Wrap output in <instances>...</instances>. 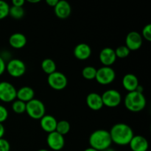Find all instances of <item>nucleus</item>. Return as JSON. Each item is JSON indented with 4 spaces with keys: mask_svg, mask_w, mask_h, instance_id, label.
Returning a JSON list of instances; mask_svg holds the SVG:
<instances>
[{
    "mask_svg": "<svg viewBox=\"0 0 151 151\" xmlns=\"http://www.w3.org/2000/svg\"><path fill=\"white\" fill-rule=\"evenodd\" d=\"M97 75V69L92 66H87L82 70V75L85 79L91 81L95 79Z\"/></svg>",
    "mask_w": 151,
    "mask_h": 151,
    "instance_id": "nucleus-23",
    "label": "nucleus"
},
{
    "mask_svg": "<svg viewBox=\"0 0 151 151\" xmlns=\"http://www.w3.org/2000/svg\"><path fill=\"white\" fill-rule=\"evenodd\" d=\"M17 90L14 86L7 81L0 82V100L4 103L13 102L16 99Z\"/></svg>",
    "mask_w": 151,
    "mask_h": 151,
    "instance_id": "nucleus-8",
    "label": "nucleus"
},
{
    "mask_svg": "<svg viewBox=\"0 0 151 151\" xmlns=\"http://www.w3.org/2000/svg\"><path fill=\"white\" fill-rule=\"evenodd\" d=\"M122 86L128 92L134 91L137 90V87L139 86V80L135 75L131 73L126 74L124 75L122 81Z\"/></svg>",
    "mask_w": 151,
    "mask_h": 151,
    "instance_id": "nucleus-17",
    "label": "nucleus"
},
{
    "mask_svg": "<svg viewBox=\"0 0 151 151\" xmlns=\"http://www.w3.org/2000/svg\"><path fill=\"white\" fill-rule=\"evenodd\" d=\"M116 78V72L111 66H102L97 69V75L95 80L101 85H109Z\"/></svg>",
    "mask_w": 151,
    "mask_h": 151,
    "instance_id": "nucleus-5",
    "label": "nucleus"
},
{
    "mask_svg": "<svg viewBox=\"0 0 151 151\" xmlns=\"http://www.w3.org/2000/svg\"><path fill=\"white\" fill-rule=\"evenodd\" d=\"M128 145L132 151H147L149 148L148 141L142 135H134Z\"/></svg>",
    "mask_w": 151,
    "mask_h": 151,
    "instance_id": "nucleus-14",
    "label": "nucleus"
},
{
    "mask_svg": "<svg viewBox=\"0 0 151 151\" xmlns=\"http://www.w3.org/2000/svg\"><path fill=\"white\" fill-rule=\"evenodd\" d=\"M114 51L116 56V58H127L129 55L130 52H131L129 49L125 45L119 46L118 47H116V49Z\"/></svg>",
    "mask_w": 151,
    "mask_h": 151,
    "instance_id": "nucleus-26",
    "label": "nucleus"
},
{
    "mask_svg": "<svg viewBox=\"0 0 151 151\" xmlns=\"http://www.w3.org/2000/svg\"><path fill=\"white\" fill-rule=\"evenodd\" d=\"M58 121L55 117L52 115L45 114L40 119V125L42 130L45 132L50 133L55 131Z\"/></svg>",
    "mask_w": 151,
    "mask_h": 151,
    "instance_id": "nucleus-16",
    "label": "nucleus"
},
{
    "mask_svg": "<svg viewBox=\"0 0 151 151\" xmlns=\"http://www.w3.org/2000/svg\"><path fill=\"white\" fill-rule=\"evenodd\" d=\"M103 151H116V150H115L114 148H112V147H108V148H106V149H105V150H103Z\"/></svg>",
    "mask_w": 151,
    "mask_h": 151,
    "instance_id": "nucleus-37",
    "label": "nucleus"
},
{
    "mask_svg": "<svg viewBox=\"0 0 151 151\" xmlns=\"http://www.w3.org/2000/svg\"><path fill=\"white\" fill-rule=\"evenodd\" d=\"M26 113L32 119H41L45 115V105L38 99H32L26 103Z\"/></svg>",
    "mask_w": 151,
    "mask_h": 151,
    "instance_id": "nucleus-4",
    "label": "nucleus"
},
{
    "mask_svg": "<svg viewBox=\"0 0 151 151\" xmlns=\"http://www.w3.org/2000/svg\"><path fill=\"white\" fill-rule=\"evenodd\" d=\"M99 58L103 66H111L115 63L116 60L114 50L111 47H105L100 51Z\"/></svg>",
    "mask_w": 151,
    "mask_h": 151,
    "instance_id": "nucleus-13",
    "label": "nucleus"
},
{
    "mask_svg": "<svg viewBox=\"0 0 151 151\" xmlns=\"http://www.w3.org/2000/svg\"><path fill=\"white\" fill-rule=\"evenodd\" d=\"M38 151H50V150H47V149H40V150H38Z\"/></svg>",
    "mask_w": 151,
    "mask_h": 151,
    "instance_id": "nucleus-38",
    "label": "nucleus"
},
{
    "mask_svg": "<svg viewBox=\"0 0 151 151\" xmlns=\"http://www.w3.org/2000/svg\"><path fill=\"white\" fill-rule=\"evenodd\" d=\"M6 70V63L4 58L0 56V75H2Z\"/></svg>",
    "mask_w": 151,
    "mask_h": 151,
    "instance_id": "nucleus-31",
    "label": "nucleus"
},
{
    "mask_svg": "<svg viewBox=\"0 0 151 151\" xmlns=\"http://www.w3.org/2000/svg\"><path fill=\"white\" fill-rule=\"evenodd\" d=\"M103 106L108 108H116L122 102V95L116 89H109L101 95Z\"/></svg>",
    "mask_w": 151,
    "mask_h": 151,
    "instance_id": "nucleus-9",
    "label": "nucleus"
},
{
    "mask_svg": "<svg viewBox=\"0 0 151 151\" xmlns=\"http://www.w3.org/2000/svg\"><path fill=\"white\" fill-rule=\"evenodd\" d=\"M55 14L60 19H66L72 13L70 4L66 0H58V2L54 7Z\"/></svg>",
    "mask_w": 151,
    "mask_h": 151,
    "instance_id": "nucleus-12",
    "label": "nucleus"
},
{
    "mask_svg": "<svg viewBox=\"0 0 151 151\" xmlns=\"http://www.w3.org/2000/svg\"><path fill=\"white\" fill-rule=\"evenodd\" d=\"M41 69L44 71V73L49 75L57 71L56 70L57 66H56L55 62L52 59L46 58L43 60L42 63H41Z\"/></svg>",
    "mask_w": 151,
    "mask_h": 151,
    "instance_id": "nucleus-21",
    "label": "nucleus"
},
{
    "mask_svg": "<svg viewBox=\"0 0 151 151\" xmlns=\"http://www.w3.org/2000/svg\"><path fill=\"white\" fill-rule=\"evenodd\" d=\"M9 15L14 19H21L24 16V10L23 7H16L12 5L10 7Z\"/></svg>",
    "mask_w": 151,
    "mask_h": 151,
    "instance_id": "nucleus-24",
    "label": "nucleus"
},
{
    "mask_svg": "<svg viewBox=\"0 0 151 151\" xmlns=\"http://www.w3.org/2000/svg\"><path fill=\"white\" fill-rule=\"evenodd\" d=\"M10 145L7 139L4 138L0 139V151H10Z\"/></svg>",
    "mask_w": 151,
    "mask_h": 151,
    "instance_id": "nucleus-30",
    "label": "nucleus"
},
{
    "mask_svg": "<svg viewBox=\"0 0 151 151\" xmlns=\"http://www.w3.org/2000/svg\"><path fill=\"white\" fill-rule=\"evenodd\" d=\"M35 97V91L33 88L29 86L21 87L17 90L16 93V99L27 103L29 101L34 99Z\"/></svg>",
    "mask_w": 151,
    "mask_h": 151,
    "instance_id": "nucleus-20",
    "label": "nucleus"
},
{
    "mask_svg": "<svg viewBox=\"0 0 151 151\" xmlns=\"http://www.w3.org/2000/svg\"><path fill=\"white\" fill-rule=\"evenodd\" d=\"M6 70L13 78H20L24 75L27 67L24 61L20 59L14 58L9 60L6 64Z\"/></svg>",
    "mask_w": 151,
    "mask_h": 151,
    "instance_id": "nucleus-7",
    "label": "nucleus"
},
{
    "mask_svg": "<svg viewBox=\"0 0 151 151\" xmlns=\"http://www.w3.org/2000/svg\"><path fill=\"white\" fill-rule=\"evenodd\" d=\"M142 37L145 38L146 41H151V24H147V25L143 27L142 31Z\"/></svg>",
    "mask_w": 151,
    "mask_h": 151,
    "instance_id": "nucleus-28",
    "label": "nucleus"
},
{
    "mask_svg": "<svg viewBox=\"0 0 151 151\" xmlns=\"http://www.w3.org/2000/svg\"><path fill=\"white\" fill-rule=\"evenodd\" d=\"M24 3V0H13L12 1V5L16 6V7H23Z\"/></svg>",
    "mask_w": 151,
    "mask_h": 151,
    "instance_id": "nucleus-32",
    "label": "nucleus"
},
{
    "mask_svg": "<svg viewBox=\"0 0 151 151\" xmlns=\"http://www.w3.org/2000/svg\"><path fill=\"white\" fill-rule=\"evenodd\" d=\"M47 83L49 86L56 91H61L64 89L68 83V80L66 75L62 72L56 71L48 75Z\"/></svg>",
    "mask_w": 151,
    "mask_h": 151,
    "instance_id": "nucleus-6",
    "label": "nucleus"
},
{
    "mask_svg": "<svg viewBox=\"0 0 151 151\" xmlns=\"http://www.w3.org/2000/svg\"><path fill=\"white\" fill-rule=\"evenodd\" d=\"M8 117V111L2 105H0V123H3Z\"/></svg>",
    "mask_w": 151,
    "mask_h": 151,
    "instance_id": "nucleus-29",
    "label": "nucleus"
},
{
    "mask_svg": "<svg viewBox=\"0 0 151 151\" xmlns=\"http://www.w3.org/2000/svg\"><path fill=\"white\" fill-rule=\"evenodd\" d=\"M86 104L93 111H99L104 106L101 95L96 92H91L87 95Z\"/></svg>",
    "mask_w": 151,
    "mask_h": 151,
    "instance_id": "nucleus-18",
    "label": "nucleus"
},
{
    "mask_svg": "<svg viewBox=\"0 0 151 151\" xmlns=\"http://www.w3.org/2000/svg\"><path fill=\"white\" fill-rule=\"evenodd\" d=\"M143 38L141 34L137 31L130 32L125 38V46L130 51H136L141 48L142 45Z\"/></svg>",
    "mask_w": 151,
    "mask_h": 151,
    "instance_id": "nucleus-11",
    "label": "nucleus"
},
{
    "mask_svg": "<svg viewBox=\"0 0 151 151\" xmlns=\"http://www.w3.org/2000/svg\"><path fill=\"white\" fill-rule=\"evenodd\" d=\"M70 124L66 120H60L58 121L56 126L55 131L60 134V135L64 136L67 134L70 131Z\"/></svg>",
    "mask_w": 151,
    "mask_h": 151,
    "instance_id": "nucleus-22",
    "label": "nucleus"
},
{
    "mask_svg": "<svg viewBox=\"0 0 151 151\" xmlns=\"http://www.w3.org/2000/svg\"><path fill=\"white\" fill-rule=\"evenodd\" d=\"M27 1L31 4H35V3L40 2V0H28Z\"/></svg>",
    "mask_w": 151,
    "mask_h": 151,
    "instance_id": "nucleus-35",
    "label": "nucleus"
},
{
    "mask_svg": "<svg viewBox=\"0 0 151 151\" xmlns=\"http://www.w3.org/2000/svg\"><path fill=\"white\" fill-rule=\"evenodd\" d=\"M4 132H5V129L2 123H0V139L3 138L4 135Z\"/></svg>",
    "mask_w": 151,
    "mask_h": 151,
    "instance_id": "nucleus-34",
    "label": "nucleus"
},
{
    "mask_svg": "<svg viewBox=\"0 0 151 151\" xmlns=\"http://www.w3.org/2000/svg\"><path fill=\"white\" fill-rule=\"evenodd\" d=\"M74 55L80 60H86L89 58L91 55V48L88 44L81 43L74 49Z\"/></svg>",
    "mask_w": 151,
    "mask_h": 151,
    "instance_id": "nucleus-15",
    "label": "nucleus"
},
{
    "mask_svg": "<svg viewBox=\"0 0 151 151\" xmlns=\"http://www.w3.org/2000/svg\"><path fill=\"white\" fill-rule=\"evenodd\" d=\"M147 104L145 96L137 91L128 92L124 100V105L131 112H139L145 108Z\"/></svg>",
    "mask_w": 151,
    "mask_h": 151,
    "instance_id": "nucleus-3",
    "label": "nucleus"
},
{
    "mask_svg": "<svg viewBox=\"0 0 151 151\" xmlns=\"http://www.w3.org/2000/svg\"><path fill=\"white\" fill-rule=\"evenodd\" d=\"M58 2V0H47V1H46V3H47L49 6L53 7H55V5L57 4Z\"/></svg>",
    "mask_w": 151,
    "mask_h": 151,
    "instance_id": "nucleus-33",
    "label": "nucleus"
},
{
    "mask_svg": "<svg viewBox=\"0 0 151 151\" xmlns=\"http://www.w3.org/2000/svg\"><path fill=\"white\" fill-rule=\"evenodd\" d=\"M12 109H13V112L18 114L24 113L26 112V103L16 99L12 104Z\"/></svg>",
    "mask_w": 151,
    "mask_h": 151,
    "instance_id": "nucleus-25",
    "label": "nucleus"
},
{
    "mask_svg": "<svg viewBox=\"0 0 151 151\" xmlns=\"http://www.w3.org/2000/svg\"><path fill=\"white\" fill-rule=\"evenodd\" d=\"M84 151H98V150H95V149L92 148V147H88V148H86V150H84Z\"/></svg>",
    "mask_w": 151,
    "mask_h": 151,
    "instance_id": "nucleus-36",
    "label": "nucleus"
},
{
    "mask_svg": "<svg viewBox=\"0 0 151 151\" xmlns=\"http://www.w3.org/2000/svg\"><path fill=\"white\" fill-rule=\"evenodd\" d=\"M109 134L112 143L120 146L128 145L134 136L132 128L125 123H116L114 125Z\"/></svg>",
    "mask_w": 151,
    "mask_h": 151,
    "instance_id": "nucleus-1",
    "label": "nucleus"
},
{
    "mask_svg": "<svg viewBox=\"0 0 151 151\" xmlns=\"http://www.w3.org/2000/svg\"><path fill=\"white\" fill-rule=\"evenodd\" d=\"M10 5L4 0H0V20L5 19L9 16Z\"/></svg>",
    "mask_w": 151,
    "mask_h": 151,
    "instance_id": "nucleus-27",
    "label": "nucleus"
},
{
    "mask_svg": "<svg viewBox=\"0 0 151 151\" xmlns=\"http://www.w3.org/2000/svg\"><path fill=\"white\" fill-rule=\"evenodd\" d=\"M90 147L98 151H103L111 147L112 144L109 131L105 129H98L91 133L88 139Z\"/></svg>",
    "mask_w": 151,
    "mask_h": 151,
    "instance_id": "nucleus-2",
    "label": "nucleus"
},
{
    "mask_svg": "<svg viewBox=\"0 0 151 151\" xmlns=\"http://www.w3.org/2000/svg\"><path fill=\"white\" fill-rule=\"evenodd\" d=\"M27 43V37L21 32H15L12 34L9 38L10 45L13 49H16V50H20L24 47Z\"/></svg>",
    "mask_w": 151,
    "mask_h": 151,
    "instance_id": "nucleus-19",
    "label": "nucleus"
},
{
    "mask_svg": "<svg viewBox=\"0 0 151 151\" xmlns=\"http://www.w3.org/2000/svg\"><path fill=\"white\" fill-rule=\"evenodd\" d=\"M47 143L51 150L54 151L61 150L65 145L64 137L56 131L50 133L47 137Z\"/></svg>",
    "mask_w": 151,
    "mask_h": 151,
    "instance_id": "nucleus-10",
    "label": "nucleus"
}]
</instances>
